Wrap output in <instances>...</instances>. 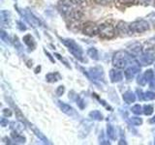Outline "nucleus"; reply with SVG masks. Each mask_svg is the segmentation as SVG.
Here are the masks:
<instances>
[{"instance_id": "30", "label": "nucleus", "mask_w": 155, "mask_h": 145, "mask_svg": "<svg viewBox=\"0 0 155 145\" xmlns=\"http://www.w3.org/2000/svg\"><path fill=\"white\" fill-rule=\"evenodd\" d=\"M3 113H4V115H6V116H11L12 115V112H11V110H10V109H4Z\"/></svg>"}, {"instance_id": "21", "label": "nucleus", "mask_w": 155, "mask_h": 145, "mask_svg": "<svg viewBox=\"0 0 155 145\" xmlns=\"http://www.w3.org/2000/svg\"><path fill=\"white\" fill-rule=\"evenodd\" d=\"M143 99L144 100H153V99H155V93H153V92H147V93L143 95Z\"/></svg>"}, {"instance_id": "17", "label": "nucleus", "mask_w": 155, "mask_h": 145, "mask_svg": "<svg viewBox=\"0 0 155 145\" xmlns=\"http://www.w3.org/2000/svg\"><path fill=\"white\" fill-rule=\"evenodd\" d=\"M87 53H88V55L91 58H93V59H98V52H97L95 48H90V50H88V51H87Z\"/></svg>"}, {"instance_id": "1", "label": "nucleus", "mask_w": 155, "mask_h": 145, "mask_svg": "<svg viewBox=\"0 0 155 145\" xmlns=\"http://www.w3.org/2000/svg\"><path fill=\"white\" fill-rule=\"evenodd\" d=\"M130 59H131V56L129 54H127L126 52L118 51L117 53H115L114 54V59H113V63L115 67L122 69V68L126 67V65L128 64Z\"/></svg>"}, {"instance_id": "26", "label": "nucleus", "mask_w": 155, "mask_h": 145, "mask_svg": "<svg viewBox=\"0 0 155 145\" xmlns=\"http://www.w3.org/2000/svg\"><path fill=\"white\" fill-rule=\"evenodd\" d=\"M117 1L120 4H123V5H130V4H132L135 0H117Z\"/></svg>"}, {"instance_id": "19", "label": "nucleus", "mask_w": 155, "mask_h": 145, "mask_svg": "<svg viewBox=\"0 0 155 145\" xmlns=\"http://www.w3.org/2000/svg\"><path fill=\"white\" fill-rule=\"evenodd\" d=\"M143 113L145 115H150L152 112H153V108H152V105H144V108H143Z\"/></svg>"}, {"instance_id": "27", "label": "nucleus", "mask_w": 155, "mask_h": 145, "mask_svg": "<svg viewBox=\"0 0 155 145\" xmlns=\"http://www.w3.org/2000/svg\"><path fill=\"white\" fill-rule=\"evenodd\" d=\"M63 93H64V87H63V86H59L57 88V90H56V94L58 96H61Z\"/></svg>"}, {"instance_id": "14", "label": "nucleus", "mask_w": 155, "mask_h": 145, "mask_svg": "<svg viewBox=\"0 0 155 145\" xmlns=\"http://www.w3.org/2000/svg\"><path fill=\"white\" fill-rule=\"evenodd\" d=\"M1 24L3 26H8L9 24V13L2 11L1 12Z\"/></svg>"}, {"instance_id": "9", "label": "nucleus", "mask_w": 155, "mask_h": 145, "mask_svg": "<svg viewBox=\"0 0 155 145\" xmlns=\"http://www.w3.org/2000/svg\"><path fill=\"white\" fill-rule=\"evenodd\" d=\"M110 79L111 81L114 82H116V81H120L122 79V72H117V71H114V70H111L110 72Z\"/></svg>"}, {"instance_id": "22", "label": "nucleus", "mask_w": 155, "mask_h": 145, "mask_svg": "<svg viewBox=\"0 0 155 145\" xmlns=\"http://www.w3.org/2000/svg\"><path fill=\"white\" fill-rule=\"evenodd\" d=\"M132 111L135 114H140L142 113V108H140V105H136L132 108Z\"/></svg>"}, {"instance_id": "15", "label": "nucleus", "mask_w": 155, "mask_h": 145, "mask_svg": "<svg viewBox=\"0 0 155 145\" xmlns=\"http://www.w3.org/2000/svg\"><path fill=\"white\" fill-rule=\"evenodd\" d=\"M130 50L134 54H140V51H142V47H140V44H134V45L131 47Z\"/></svg>"}, {"instance_id": "5", "label": "nucleus", "mask_w": 155, "mask_h": 145, "mask_svg": "<svg viewBox=\"0 0 155 145\" xmlns=\"http://www.w3.org/2000/svg\"><path fill=\"white\" fill-rule=\"evenodd\" d=\"M58 7H59V10H60V12L63 14H65L66 17L68 18H70L71 16V14L73 13V11H74V8L72 7V5L70 2H68L66 1V0H63V1H60L59 4H58Z\"/></svg>"}, {"instance_id": "31", "label": "nucleus", "mask_w": 155, "mask_h": 145, "mask_svg": "<svg viewBox=\"0 0 155 145\" xmlns=\"http://www.w3.org/2000/svg\"><path fill=\"white\" fill-rule=\"evenodd\" d=\"M149 1H150V0H139V2H140V3L144 4V5L148 4V3H149Z\"/></svg>"}, {"instance_id": "23", "label": "nucleus", "mask_w": 155, "mask_h": 145, "mask_svg": "<svg viewBox=\"0 0 155 145\" xmlns=\"http://www.w3.org/2000/svg\"><path fill=\"white\" fill-rule=\"evenodd\" d=\"M108 134L109 137L111 138V139H114L115 138V135H114V129L111 127V126H109L108 127Z\"/></svg>"}, {"instance_id": "3", "label": "nucleus", "mask_w": 155, "mask_h": 145, "mask_svg": "<svg viewBox=\"0 0 155 145\" xmlns=\"http://www.w3.org/2000/svg\"><path fill=\"white\" fill-rule=\"evenodd\" d=\"M129 28H130V31H132V32L142 33V32L148 30L149 25L145 21H138L131 23L129 25Z\"/></svg>"}, {"instance_id": "24", "label": "nucleus", "mask_w": 155, "mask_h": 145, "mask_svg": "<svg viewBox=\"0 0 155 145\" xmlns=\"http://www.w3.org/2000/svg\"><path fill=\"white\" fill-rule=\"evenodd\" d=\"M130 122L132 123V124H134V125H140L142 124V119L140 118H138V117H132L130 119Z\"/></svg>"}, {"instance_id": "33", "label": "nucleus", "mask_w": 155, "mask_h": 145, "mask_svg": "<svg viewBox=\"0 0 155 145\" xmlns=\"http://www.w3.org/2000/svg\"><path fill=\"white\" fill-rule=\"evenodd\" d=\"M150 123H155V116L153 117V119H151L150 120Z\"/></svg>"}, {"instance_id": "20", "label": "nucleus", "mask_w": 155, "mask_h": 145, "mask_svg": "<svg viewBox=\"0 0 155 145\" xmlns=\"http://www.w3.org/2000/svg\"><path fill=\"white\" fill-rule=\"evenodd\" d=\"M56 76H58L57 74H48L47 76V80L50 82H55L56 80H58V79H56Z\"/></svg>"}, {"instance_id": "4", "label": "nucleus", "mask_w": 155, "mask_h": 145, "mask_svg": "<svg viewBox=\"0 0 155 145\" xmlns=\"http://www.w3.org/2000/svg\"><path fill=\"white\" fill-rule=\"evenodd\" d=\"M63 43L65 44V45L68 47L69 48V51L72 53V54H74L75 57L79 58V59H81V50L76 45V43L72 40H63Z\"/></svg>"}, {"instance_id": "34", "label": "nucleus", "mask_w": 155, "mask_h": 145, "mask_svg": "<svg viewBox=\"0 0 155 145\" xmlns=\"http://www.w3.org/2000/svg\"><path fill=\"white\" fill-rule=\"evenodd\" d=\"M154 7H155V1H154Z\"/></svg>"}, {"instance_id": "2", "label": "nucleus", "mask_w": 155, "mask_h": 145, "mask_svg": "<svg viewBox=\"0 0 155 145\" xmlns=\"http://www.w3.org/2000/svg\"><path fill=\"white\" fill-rule=\"evenodd\" d=\"M99 35L103 39H111L115 36V30L110 24H102L99 27Z\"/></svg>"}, {"instance_id": "8", "label": "nucleus", "mask_w": 155, "mask_h": 145, "mask_svg": "<svg viewBox=\"0 0 155 145\" xmlns=\"http://www.w3.org/2000/svg\"><path fill=\"white\" fill-rule=\"evenodd\" d=\"M154 60V54L152 53H145V54H143L142 57H140V62L143 63V65H148L151 64Z\"/></svg>"}, {"instance_id": "13", "label": "nucleus", "mask_w": 155, "mask_h": 145, "mask_svg": "<svg viewBox=\"0 0 155 145\" xmlns=\"http://www.w3.org/2000/svg\"><path fill=\"white\" fill-rule=\"evenodd\" d=\"M117 30L120 32V33H128L130 31V28H129V25H127L126 23H124L123 21H120L117 25Z\"/></svg>"}, {"instance_id": "7", "label": "nucleus", "mask_w": 155, "mask_h": 145, "mask_svg": "<svg viewBox=\"0 0 155 145\" xmlns=\"http://www.w3.org/2000/svg\"><path fill=\"white\" fill-rule=\"evenodd\" d=\"M139 71H140V68L137 65H133L132 67H130L129 69L126 70L125 76L128 79H133V77L135 76V75L137 74Z\"/></svg>"}, {"instance_id": "18", "label": "nucleus", "mask_w": 155, "mask_h": 145, "mask_svg": "<svg viewBox=\"0 0 155 145\" xmlns=\"http://www.w3.org/2000/svg\"><path fill=\"white\" fill-rule=\"evenodd\" d=\"M144 76H145V79H147V81H151L154 79V74H153V72L151 70H148V71L145 72Z\"/></svg>"}, {"instance_id": "12", "label": "nucleus", "mask_w": 155, "mask_h": 145, "mask_svg": "<svg viewBox=\"0 0 155 145\" xmlns=\"http://www.w3.org/2000/svg\"><path fill=\"white\" fill-rule=\"evenodd\" d=\"M23 42L25 43L29 47H31V48L35 47V42H34V39L31 37V35L24 36L23 37Z\"/></svg>"}, {"instance_id": "10", "label": "nucleus", "mask_w": 155, "mask_h": 145, "mask_svg": "<svg viewBox=\"0 0 155 145\" xmlns=\"http://www.w3.org/2000/svg\"><path fill=\"white\" fill-rule=\"evenodd\" d=\"M123 99H124V101L126 102V103H128V104L134 103L135 100H136V96L131 91H128L123 95Z\"/></svg>"}, {"instance_id": "16", "label": "nucleus", "mask_w": 155, "mask_h": 145, "mask_svg": "<svg viewBox=\"0 0 155 145\" xmlns=\"http://www.w3.org/2000/svg\"><path fill=\"white\" fill-rule=\"evenodd\" d=\"M89 115L91 116L93 119H96V120H102V114L99 112L98 110H94L92 111V112L89 113Z\"/></svg>"}, {"instance_id": "6", "label": "nucleus", "mask_w": 155, "mask_h": 145, "mask_svg": "<svg viewBox=\"0 0 155 145\" xmlns=\"http://www.w3.org/2000/svg\"><path fill=\"white\" fill-rule=\"evenodd\" d=\"M84 33L88 36H95L97 33H99V27L93 22H86L84 25Z\"/></svg>"}, {"instance_id": "25", "label": "nucleus", "mask_w": 155, "mask_h": 145, "mask_svg": "<svg viewBox=\"0 0 155 145\" xmlns=\"http://www.w3.org/2000/svg\"><path fill=\"white\" fill-rule=\"evenodd\" d=\"M94 1L97 4H100V5H108L113 1V0H94Z\"/></svg>"}, {"instance_id": "11", "label": "nucleus", "mask_w": 155, "mask_h": 145, "mask_svg": "<svg viewBox=\"0 0 155 145\" xmlns=\"http://www.w3.org/2000/svg\"><path fill=\"white\" fill-rule=\"evenodd\" d=\"M58 105H59L60 108L62 109L63 112H65V113L69 114V115H72V114H73V112H74V111H73V108H71L70 105H65V104H62L61 102H58Z\"/></svg>"}, {"instance_id": "29", "label": "nucleus", "mask_w": 155, "mask_h": 145, "mask_svg": "<svg viewBox=\"0 0 155 145\" xmlns=\"http://www.w3.org/2000/svg\"><path fill=\"white\" fill-rule=\"evenodd\" d=\"M1 39H2V40H4L5 42H8L9 41V38L6 36V34H5V32H1Z\"/></svg>"}, {"instance_id": "32", "label": "nucleus", "mask_w": 155, "mask_h": 145, "mask_svg": "<svg viewBox=\"0 0 155 145\" xmlns=\"http://www.w3.org/2000/svg\"><path fill=\"white\" fill-rule=\"evenodd\" d=\"M6 124H8V121H7L6 119H4V118H3V119L1 120V125L3 126V127H5V126H6Z\"/></svg>"}, {"instance_id": "28", "label": "nucleus", "mask_w": 155, "mask_h": 145, "mask_svg": "<svg viewBox=\"0 0 155 145\" xmlns=\"http://www.w3.org/2000/svg\"><path fill=\"white\" fill-rule=\"evenodd\" d=\"M70 1L74 4H82L85 2V0H70Z\"/></svg>"}]
</instances>
